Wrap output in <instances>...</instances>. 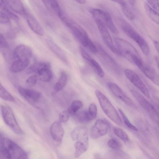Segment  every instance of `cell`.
I'll return each instance as SVG.
<instances>
[{
  "instance_id": "1",
  "label": "cell",
  "mask_w": 159,
  "mask_h": 159,
  "mask_svg": "<svg viewBox=\"0 0 159 159\" xmlns=\"http://www.w3.org/2000/svg\"><path fill=\"white\" fill-rule=\"evenodd\" d=\"M0 154V159H28L26 153L17 144L1 135Z\"/></svg>"
},
{
  "instance_id": "2",
  "label": "cell",
  "mask_w": 159,
  "mask_h": 159,
  "mask_svg": "<svg viewBox=\"0 0 159 159\" xmlns=\"http://www.w3.org/2000/svg\"><path fill=\"white\" fill-rule=\"evenodd\" d=\"M69 28L72 34L78 41L91 52L97 53V49L84 29L80 25L68 17L64 22Z\"/></svg>"
},
{
  "instance_id": "3",
  "label": "cell",
  "mask_w": 159,
  "mask_h": 159,
  "mask_svg": "<svg viewBox=\"0 0 159 159\" xmlns=\"http://www.w3.org/2000/svg\"><path fill=\"white\" fill-rule=\"evenodd\" d=\"M95 94L105 114L115 123L119 126H122V122L120 116L106 96L98 90H95Z\"/></svg>"
},
{
  "instance_id": "4",
  "label": "cell",
  "mask_w": 159,
  "mask_h": 159,
  "mask_svg": "<svg viewBox=\"0 0 159 159\" xmlns=\"http://www.w3.org/2000/svg\"><path fill=\"white\" fill-rule=\"evenodd\" d=\"M120 26L124 33L137 43L143 53L146 56L148 55L150 52V49L145 39L125 21H121Z\"/></svg>"
},
{
  "instance_id": "5",
  "label": "cell",
  "mask_w": 159,
  "mask_h": 159,
  "mask_svg": "<svg viewBox=\"0 0 159 159\" xmlns=\"http://www.w3.org/2000/svg\"><path fill=\"white\" fill-rule=\"evenodd\" d=\"M114 41L121 56L130 61L133 63L136 59L141 57L135 48L126 40L120 38H116Z\"/></svg>"
},
{
  "instance_id": "6",
  "label": "cell",
  "mask_w": 159,
  "mask_h": 159,
  "mask_svg": "<svg viewBox=\"0 0 159 159\" xmlns=\"http://www.w3.org/2000/svg\"><path fill=\"white\" fill-rule=\"evenodd\" d=\"M1 109L6 124L16 134H23V131L18 124L11 108L8 106L2 105Z\"/></svg>"
},
{
  "instance_id": "7",
  "label": "cell",
  "mask_w": 159,
  "mask_h": 159,
  "mask_svg": "<svg viewBox=\"0 0 159 159\" xmlns=\"http://www.w3.org/2000/svg\"><path fill=\"white\" fill-rule=\"evenodd\" d=\"M90 12L95 19L100 20L107 29L112 33L117 34L118 31L111 17L106 11L97 8H92L89 10Z\"/></svg>"
},
{
  "instance_id": "8",
  "label": "cell",
  "mask_w": 159,
  "mask_h": 159,
  "mask_svg": "<svg viewBox=\"0 0 159 159\" xmlns=\"http://www.w3.org/2000/svg\"><path fill=\"white\" fill-rule=\"evenodd\" d=\"M96 23L102 37L107 47L115 54L121 56L120 54L113 43L112 39L107 28L100 20L95 19Z\"/></svg>"
},
{
  "instance_id": "9",
  "label": "cell",
  "mask_w": 159,
  "mask_h": 159,
  "mask_svg": "<svg viewBox=\"0 0 159 159\" xmlns=\"http://www.w3.org/2000/svg\"><path fill=\"white\" fill-rule=\"evenodd\" d=\"M125 74L130 82L139 90L146 97L150 98L149 91L138 75L133 70L130 69H125Z\"/></svg>"
},
{
  "instance_id": "10",
  "label": "cell",
  "mask_w": 159,
  "mask_h": 159,
  "mask_svg": "<svg viewBox=\"0 0 159 159\" xmlns=\"http://www.w3.org/2000/svg\"><path fill=\"white\" fill-rule=\"evenodd\" d=\"M110 126V124L106 120L98 119L90 129L91 138L93 139H96L105 135Z\"/></svg>"
},
{
  "instance_id": "11",
  "label": "cell",
  "mask_w": 159,
  "mask_h": 159,
  "mask_svg": "<svg viewBox=\"0 0 159 159\" xmlns=\"http://www.w3.org/2000/svg\"><path fill=\"white\" fill-rule=\"evenodd\" d=\"M97 49V53L101 61L104 66L110 70L118 71L119 67L115 60L105 51L99 44H95Z\"/></svg>"
},
{
  "instance_id": "12",
  "label": "cell",
  "mask_w": 159,
  "mask_h": 159,
  "mask_svg": "<svg viewBox=\"0 0 159 159\" xmlns=\"http://www.w3.org/2000/svg\"><path fill=\"white\" fill-rule=\"evenodd\" d=\"M130 91L133 95L143 108L152 117H155L157 119H159V113L152 104L136 90L132 89Z\"/></svg>"
},
{
  "instance_id": "13",
  "label": "cell",
  "mask_w": 159,
  "mask_h": 159,
  "mask_svg": "<svg viewBox=\"0 0 159 159\" xmlns=\"http://www.w3.org/2000/svg\"><path fill=\"white\" fill-rule=\"evenodd\" d=\"M107 86L115 97L121 100L126 105L132 107H136V105L133 101L126 95L117 85L110 82L107 84Z\"/></svg>"
},
{
  "instance_id": "14",
  "label": "cell",
  "mask_w": 159,
  "mask_h": 159,
  "mask_svg": "<svg viewBox=\"0 0 159 159\" xmlns=\"http://www.w3.org/2000/svg\"><path fill=\"white\" fill-rule=\"evenodd\" d=\"M32 56V51L28 46L20 44L14 49L13 52L14 60H29Z\"/></svg>"
},
{
  "instance_id": "15",
  "label": "cell",
  "mask_w": 159,
  "mask_h": 159,
  "mask_svg": "<svg viewBox=\"0 0 159 159\" xmlns=\"http://www.w3.org/2000/svg\"><path fill=\"white\" fill-rule=\"evenodd\" d=\"M71 136L75 142L82 143L89 146L88 132L85 127L79 126L75 128L71 132Z\"/></svg>"
},
{
  "instance_id": "16",
  "label": "cell",
  "mask_w": 159,
  "mask_h": 159,
  "mask_svg": "<svg viewBox=\"0 0 159 159\" xmlns=\"http://www.w3.org/2000/svg\"><path fill=\"white\" fill-rule=\"evenodd\" d=\"M80 50L83 58L94 69L99 77L101 78L103 77L104 76V73L99 64L82 47H80Z\"/></svg>"
},
{
  "instance_id": "17",
  "label": "cell",
  "mask_w": 159,
  "mask_h": 159,
  "mask_svg": "<svg viewBox=\"0 0 159 159\" xmlns=\"http://www.w3.org/2000/svg\"><path fill=\"white\" fill-rule=\"evenodd\" d=\"M50 133L54 141L61 143L64 134V130L61 122L57 121L54 122L50 127Z\"/></svg>"
},
{
  "instance_id": "18",
  "label": "cell",
  "mask_w": 159,
  "mask_h": 159,
  "mask_svg": "<svg viewBox=\"0 0 159 159\" xmlns=\"http://www.w3.org/2000/svg\"><path fill=\"white\" fill-rule=\"evenodd\" d=\"M25 15L27 22L30 29L38 35H43L44 33V29L35 17L27 11Z\"/></svg>"
},
{
  "instance_id": "19",
  "label": "cell",
  "mask_w": 159,
  "mask_h": 159,
  "mask_svg": "<svg viewBox=\"0 0 159 159\" xmlns=\"http://www.w3.org/2000/svg\"><path fill=\"white\" fill-rule=\"evenodd\" d=\"M20 94L24 98L31 102H36L40 98L41 94L38 92L20 87L18 88Z\"/></svg>"
},
{
  "instance_id": "20",
  "label": "cell",
  "mask_w": 159,
  "mask_h": 159,
  "mask_svg": "<svg viewBox=\"0 0 159 159\" xmlns=\"http://www.w3.org/2000/svg\"><path fill=\"white\" fill-rule=\"evenodd\" d=\"M134 64L138 67L143 74L148 79L152 81L155 80V76L154 72L143 62L141 57L136 60Z\"/></svg>"
},
{
  "instance_id": "21",
  "label": "cell",
  "mask_w": 159,
  "mask_h": 159,
  "mask_svg": "<svg viewBox=\"0 0 159 159\" xmlns=\"http://www.w3.org/2000/svg\"><path fill=\"white\" fill-rule=\"evenodd\" d=\"M7 5L14 12L20 15L25 14L26 11L22 2L19 0H6Z\"/></svg>"
},
{
  "instance_id": "22",
  "label": "cell",
  "mask_w": 159,
  "mask_h": 159,
  "mask_svg": "<svg viewBox=\"0 0 159 159\" xmlns=\"http://www.w3.org/2000/svg\"><path fill=\"white\" fill-rule=\"evenodd\" d=\"M30 61L15 60L11 64L10 71L14 73L20 72L24 70L28 66Z\"/></svg>"
},
{
  "instance_id": "23",
  "label": "cell",
  "mask_w": 159,
  "mask_h": 159,
  "mask_svg": "<svg viewBox=\"0 0 159 159\" xmlns=\"http://www.w3.org/2000/svg\"><path fill=\"white\" fill-rule=\"evenodd\" d=\"M113 1L116 2L120 5L124 14L128 19L131 20L134 19L135 17V15L127 1L114 0Z\"/></svg>"
},
{
  "instance_id": "24",
  "label": "cell",
  "mask_w": 159,
  "mask_h": 159,
  "mask_svg": "<svg viewBox=\"0 0 159 159\" xmlns=\"http://www.w3.org/2000/svg\"><path fill=\"white\" fill-rule=\"evenodd\" d=\"M50 64L49 63L45 62H36L32 64L26 70V73L29 74L37 73L41 70L44 68L49 69Z\"/></svg>"
},
{
  "instance_id": "25",
  "label": "cell",
  "mask_w": 159,
  "mask_h": 159,
  "mask_svg": "<svg viewBox=\"0 0 159 159\" xmlns=\"http://www.w3.org/2000/svg\"><path fill=\"white\" fill-rule=\"evenodd\" d=\"M43 3L51 11L56 14L59 17L62 14V11L59 4L55 0H43Z\"/></svg>"
},
{
  "instance_id": "26",
  "label": "cell",
  "mask_w": 159,
  "mask_h": 159,
  "mask_svg": "<svg viewBox=\"0 0 159 159\" xmlns=\"http://www.w3.org/2000/svg\"><path fill=\"white\" fill-rule=\"evenodd\" d=\"M146 13L149 18L159 25V13L152 8L148 3L144 4Z\"/></svg>"
},
{
  "instance_id": "27",
  "label": "cell",
  "mask_w": 159,
  "mask_h": 159,
  "mask_svg": "<svg viewBox=\"0 0 159 159\" xmlns=\"http://www.w3.org/2000/svg\"><path fill=\"white\" fill-rule=\"evenodd\" d=\"M35 75L38 79L44 82L50 81L52 77V72L48 68L41 70L36 73Z\"/></svg>"
},
{
  "instance_id": "28",
  "label": "cell",
  "mask_w": 159,
  "mask_h": 159,
  "mask_svg": "<svg viewBox=\"0 0 159 159\" xmlns=\"http://www.w3.org/2000/svg\"><path fill=\"white\" fill-rule=\"evenodd\" d=\"M67 80V76L64 71L62 72L60 74V78L58 81L54 86V94L62 90L66 84Z\"/></svg>"
},
{
  "instance_id": "29",
  "label": "cell",
  "mask_w": 159,
  "mask_h": 159,
  "mask_svg": "<svg viewBox=\"0 0 159 159\" xmlns=\"http://www.w3.org/2000/svg\"><path fill=\"white\" fill-rule=\"evenodd\" d=\"M50 49L61 60L65 61H66L65 54L60 48L52 41L48 40L47 42Z\"/></svg>"
},
{
  "instance_id": "30",
  "label": "cell",
  "mask_w": 159,
  "mask_h": 159,
  "mask_svg": "<svg viewBox=\"0 0 159 159\" xmlns=\"http://www.w3.org/2000/svg\"><path fill=\"white\" fill-rule=\"evenodd\" d=\"M83 106V103L81 101L79 100L73 101L70 106L67 110L70 116H74Z\"/></svg>"
},
{
  "instance_id": "31",
  "label": "cell",
  "mask_w": 159,
  "mask_h": 159,
  "mask_svg": "<svg viewBox=\"0 0 159 159\" xmlns=\"http://www.w3.org/2000/svg\"><path fill=\"white\" fill-rule=\"evenodd\" d=\"M74 146L75 156L77 158L79 157L82 154L85 152L89 147L82 143L78 142H75Z\"/></svg>"
},
{
  "instance_id": "32",
  "label": "cell",
  "mask_w": 159,
  "mask_h": 159,
  "mask_svg": "<svg viewBox=\"0 0 159 159\" xmlns=\"http://www.w3.org/2000/svg\"><path fill=\"white\" fill-rule=\"evenodd\" d=\"M7 5V4L6 2H5L4 1H0L1 10L5 13L10 18L13 19L16 21H18V18L17 16L8 8Z\"/></svg>"
},
{
  "instance_id": "33",
  "label": "cell",
  "mask_w": 159,
  "mask_h": 159,
  "mask_svg": "<svg viewBox=\"0 0 159 159\" xmlns=\"http://www.w3.org/2000/svg\"><path fill=\"white\" fill-rule=\"evenodd\" d=\"M113 130L114 134L124 142L126 143L129 142V139L128 135L121 129L114 127L113 128Z\"/></svg>"
},
{
  "instance_id": "34",
  "label": "cell",
  "mask_w": 159,
  "mask_h": 159,
  "mask_svg": "<svg viewBox=\"0 0 159 159\" xmlns=\"http://www.w3.org/2000/svg\"><path fill=\"white\" fill-rule=\"evenodd\" d=\"M0 98L4 100L11 102H14L15 100L14 97L9 93L0 83Z\"/></svg>"
},
{
  "instance_id": "35",
  "label": "cell",
  "mask_w": 159,
  "mask_h": 159,
  "mask_svg": "<svg viewBox=\"0 0 159 159\" xmlns=\"http://www.w3.org/2000/svg\"><path fill=\"white\" fill-rule=\"evenodd\" d=\"M75 115L77 120L80 122L86 123L89 121L87 115V110H82L77 112Z\"/></svg>"
},
{
  "instance_id": "36",
  "label": "cell",
  "mask_w": 159,
  "mask_h": 159,
  "mask_svg": "<svg viewBox=\"0 0 159 159\" xmlns=\"http://www.w3.org/2000/svg\"><path fill=\"white\" fill-rule=\"evenodd\" d=\"M97 113V108L96 105L94 103L90 104L89 109L87 110V115L89 121L93 120L96 117Z\"/></svg>"
},
{
  "instance_id": "37",
  "label": "cell",
  "mask_w": 159,
  "mask_h": 159,
  "mask_svg": "<svg viewBox=\"0 0 159 159\" xmlns=\"http://www.w3.org/2000/svg\"><path fill=\"white\" fill-rule=\"evenodd\" d=\"M118 111L121 115L123 121L125 125L129 128L133 130L137 131H138V129L129 120L128 118L126 116L125 114L120 109H118Z\"/></svg>"
},
{
  "instance_id": "38",
  "label": "cell",
  "mask_w": 159,
  "mask_h": 159,
  "mask_svg": "<svg viewBox=\"0 0 159 159\" xmlns=\"http://www.w3.org/2000/svg\"><path fill=\"white\" fill-rule=\"evenodd\" d=\"M108 146L112 149H119L121 147L120 143L115 139H111L107 142Z\"/></svg>"
},
{
  "instance_id": "39",
  "label": "cell",
  "mask_w": 159,
  "mask_h": 159,
  "mask_svg": "<svg viewBox=\"0 0 159 159\" xmlns=\"http://www.w3.org/2000/svg\"><path fill=\"white\" fill-rule=\"evenodd\" d=\"M111 157L113 159H123L125 154L119 149H113L111 151Z\"/></svg>"
},
{
  "instance_id": "40",
  "label": "cell",
  "mask_w": 159,
  "mask_h": 159,
  "mask_svg": "<svg viewBox=\"0 0 159 159\" xmlns=\"http://www.w3.org/2000/svg\"><path fill=\"white\" fill-rule=\"evenodd\" d=\"M37 79H38L35 74L32 75L27 80L26 84L28 87H33L35 85Z\"/></svg>"
},
{
  "instance_id": "41",
  "label": "cell",
  "mask_w": 159,
  "mask_h": 159,
  "mask_svg": "<svg viewBox=\"0 0 159 159\" xmlns=\"http://www.w3.org/2000/svg\"><path fill=\"white\" fill-rule=\"evenodd\" d=\"M70 116L67 110H65L61 112L59 116V120L60 122H65L69 120Z\"/></svg>"
},
{
  "instance_id": "42",
  "label": "cell",
  "mask_w": 159,
  "mask_h": 159,
  "mask_svg": "<svg viewBox=\"0 0 159 159\" xmlns=\"http://www.w3.org/2000/svg\"><path fill=\"white\" fill-rule=\"evenodd\" d=\"M0 20L1 24H6L10 21V18L4 12L0 10Z\"/></svg>"
},
{
  "instance_id": "43",
  "label": "cell",
  "mask_w": 159,
  "mask_h": 159,
  "mask_svg": "<svg viewBox=\"0 0 159 159\" xmlns=\"http://www.w3.org/2000/svg\"><path fill=\"white\" fill-rule=\"evenodd\" d=\"M148 5L155 11L159 12V2L157 0H148Z\"/></svg>"
},
{
  "instance_id": "44",
  "label": "cell",
  "mask_w": 159,
  "mask_h": 159,
  "mask_svg": "<svg viewBox=\"0 0 159 159\" xmlns=\"http://www.w3.org/2000/svg\"><path fill=\"white\" fill-rule=\"evenodd\" d=\"M9 47L8 44L4 36L1 34L0 35V48L1 49H6Z\"/></svg>"
},
{
  "instance_id": "45",
  "label": "cell",
  "mask_w": 159,
  "mask_h": 159,
  "mask_svg": "<svg viewBox=\"0 0 159 159\" xmlns=\"http://www.w3.org/2000/svg\"><path fill=\"white\" fill-rule=\"evenodd\" d=\"M153 43L156 49L159 53V42L157 41H154Z\"/></svg>"
},
{
  "instance_id": "46",
  "label": "cell",
  "mask_w": 159,
  "mask_h": 159,
  "mask_svg": "<svg viewBox=\"0 0 159 159\" xmlns=\"http://www.w3.org/2000/svg\"><path fill=\"white\" fill-rule=\"evenodd\" d=\"M78 3L81 4H84L86 3V1L84 0H77L76 1Z\"/></svg>"
},
{
  "instance_id": "47",
  "label": "cell",
  "mask_w": 159,
  "mask_h": 159,
  "mask_svg": "<svg viewBox=\"0 0 159 159\" xmlns=\"http://www.w3.org/2000/svg\"><path fill=\"white\" fill-rule=\"evenodd\" d=\"M156 61L157 64V66L158 67V68L159 69V57H156Z\"/></svg>"
},
{
  "instance_id": "48",
  "label": "cell",
  "mask_w": 159,
  "mask_h": 159,
  "mask_svg": "<svg viewBox=\"0 0 159 159\" xmlns=\"http://www.w3.org/2000/svg\"><path fill=\"white\" fill-rule=\"evenodd\" d=\"M158 108H159V105H158Z\"/></svg>"
},
{
  "instance_id": "49",
  "label": "cell",
  "mask_w": 159,
  "mask_h": 159,
  "mask_svg": "<svg viewBox=\"0 0 159 159\" xmlns=\"http://www.w3.org/2000/svg\"></svg>"
}]
</instances>
